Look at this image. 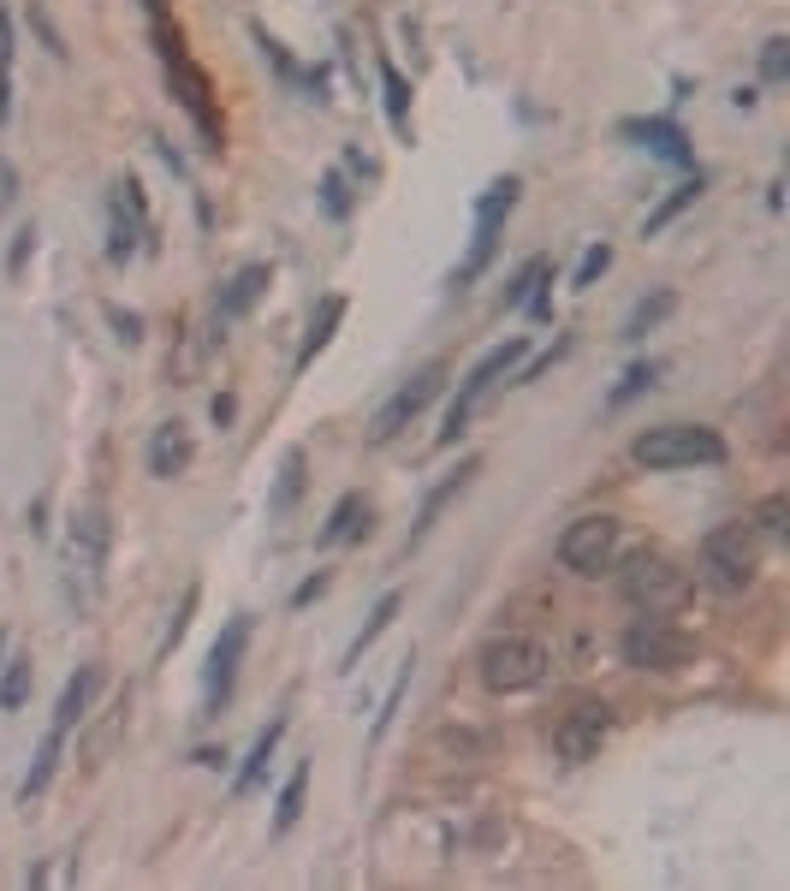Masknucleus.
Listing matches in <instances>:
<instances>
[{"label":"nucleus","instance_id":"obj_19","mask_svg":"<svg viewBox=\"0 0 790 891\" xmlns=\"http://www.w3.org/2000/svg\"><path fill=\"white\" fill-rule=\"evenodd\" d=\"M339 321H346V298L328 291V298L316 303V316H309V333H303V346H298V369H309L321 351H328V339L339 333Z\"/></svg>","mask_w":790,"mask_h":891},{"label":"nucleus","instance_id":"obj_7","mask_svg":"<svg viewBox=\"0 0 790 891\" xmlns=\"http://www.w3.org/2000/svg\"><path fill=\"white\" fill-rule=\"evenodd\" d=\"M618 589L637 612H678L690 601V571H678L666 553H637L618 571Z\"/></svg>","mask_w":790,"mask_h":891},{"label":"nucleus","instance_id":"obj_18","mask_svg":"<svg viewBox=\"0 0 790 891\" xmlns=\"http://www.w3.org/2000/svg\"><path fill=\"white\" fill-rule=\"evenodd\" d=\"M191 458H197V446H191V434H184V422H167L161 434L149 440V475H161V482L184 475V470H191Z\"/></svg>","mask_w":790,"mask_h":891},{"label":"nucleus","instance_id":"obj_5","mask_svg":"<svg viewBox=\"0 0 790 891\" xmlns=\"http://www.w3.org/2000/svg\"><path fill=\"white\" fill-rule=\"evenodd\" d=\"M701 571H708L713 589L726 594H743L754 571H761V535L754 523H719L708 541H701Z\"/></svg>","mask_w":790,"mask_h":891},{"label":"nucleus","instance_id":"obj_12","mask_svg":"<svg viewBox=\"0 0 790 891\" xmlns=\"http://www.w3.org/2000/svg\"><path fill=\"white\" fill-rule=\"evenodd\" d=\"M440 381H446V363H428V369H417V374H410V381H404L399 392H392V399H387L381 410H374V428H369V440H374V446L399 440L404 428L417 422V417H422L428 404H434V392H440Z\"/></svg>","mask_w":790,"mask_h":891},{"label":"nucleus","instance_id":"obj_6","mask_svg":"<svg viewBox=\"0 0 790 891\" xmlns=\"http://www.w3.org/2000/svg\"><path fill=\"white\" fill-rule=\"evenodd\" d=\"M66 577H72V594L83 607L101 594V577H108V511L96 500L72 518V535H66Z\"/></svg>","mask_w":790,"mask_h":891},{"label":"nucleus","instance_id":"obj_31","mask_svg":"<svg viewBox=\"0 0 790 891\" xmlns=\"http://www.w3.org/2000/svg\"><path fill=\"white\" fill-rule=\"evenodd\" d=\"M547 286V256H536V262H523V273H518V286L506 291V310H523L529 298Z\"/></svg>","mask_w":790,"mask_h":891},{"label":"nucleus","instance_id":"obj_39","mask_svg":"<svg viewBox=\"0 0 790 891\" xmlns=\"http://www.w3.org/2000/svg\"><path fill=\"white\" fill-rule=\"evenodd\" d=\"M232 417H238V404H232V399H227V392H220V399H214V422H220V428H227V422H232Z\"/></svg>","mask_w":790,"mask_h":891},{"label":"nucleus","instance_id":"obj_14","mask_svg":"<svg viewBox=\"0 0 790 891\" xmlns=\"http://www.w3.org/2000/svg\"><path fill=\"white\" fill-rule=\"evenodd\" d=\"M161 42H167V37H161ZM167 72H173V83H179V101L191 108L197 131L209 137V149H220V119H214V108H209V83H202V72H197V66L179 54V37L167 42Z\"/></svg>","mask_w":790,"mask_h":891},{"label":"nucleus","instance_id":"obj_34","mask_svg":"<svg viewBox=\"0 0 790 891\" xmlns=\"http://www.w3.org/2000/svg\"><path fill=\"white\" fill-rule=\"evenodd\" d=\"M654 381H660V363H637V369L624 374V381L612 387V410H618V404H630V399H637L642 387H654Z\"/></svg>","mask_w":790,"mask_h":891},{"label":"nucleus","instance_id":"obj_29","mask_svg":"<svg viewBox=\"0 0 790 891\" xmlns=\"http://www.w3.org/2000/svg\"><path fill=\"white\" fill-rule=\"evenodd\" d=\"M303 791H309V767H291L286 791H280V809H273V832H291L303 814Z\"/></svg>","mask_w":790,"mask_h":891},{"label":"nucleus","instance_id":"obj_3","mask_svg":"<svg viewBox=\"0 0 790 891\" xmlns=\"http://www.w3.org/2000/svg\"><path fill=\"white\" fill-rule=\"evenodd\" d=\"M482 683L500 695H523V690H541L547 672H553V654L536 642V637H493L482 648Z\"/></svg>","mask_w":790,"mask_h":891},{"label":"nucleus","instance_id":"obj_25","mask_svg":"<svg viewBox=\"0 0 790 891\" xmlns=\"http://www.w3.org/2000/svg\"><path fill=\"white\" fill-rule=\"evenodd\" d=\"M381 90H387V119H392V131L410 137V83L404 72L392 60H381Z\"/></svg>","mask_w":790,"mask_h":891},{"label":"nucleus","instance_id":"obj_28","mask_svg":"<svg viewBox=\"0 0 790 891\" xmlns=\"http://www.w3.org/2000/svg\"><path fill=\"white\" fill-rule=\"evenodd\" d=\"M30 683H37V665H30V654H19V660H7V672H0V708H24L30 701Z\"/></svg>","mask_w":790,"mask_h":891},{"label":"nucleus","instance_id":"obj_17","mask_svg":"<svg viewBox=\"0 0 790 891\" xmlns=\"http://www.w3.org/2000/svg\"><path fill=\"white\" fill-rule=\"evenodd\" d=\"M624 137H637L642 149H654V156H660V161H672V167H696L690 137H683V131L672 126V119H630Z\"/></svg>","mask_w":790,"mask_h":891},{"label":"nucleus","instance_id":"obj_22","mask_svg":"<svg viewBox=\"0 0 790 891\" xmlns=\"http://www.w3.org/2000/svg\"><path fill=\"white\" fill-rule=\"evenodd\" d=\"M363 518H369V500L363 493H346V500H339L333 511H328V523H321V547H339V541H351L357 529H363Z\"/></svg>","mask_w":790,"mask_h":891},{"label":"nucleus","instance_id":"obj_16","mask_svg":"<svg viewBox=\"0 0 790 891\" xmlns=\"http://www.w3.org/2000/svg\"><path fill=\"white\" fill-rule=\"evenodd\" d=\"M137 238H143V191H137V179H119V191H113V244H108V256H113V262L137 256Z\"/></svg>","mask_w":790,"mask_h":891},{"label":"nucleus","instance_id":"obj_21","mask_svg":"<svg viewBox=\"0 0 790 891\" xmlns=\"http://www.w3.org/2000/svg\"><path fill=\"white\" fill-rule=\"evenodd\" d=\"M476 470H482V464H476V458H463V464H458V475H446V482H440L434 493H428V500H422V511H417V523H410V541H422L428 529H434V518H440L446 505H452V493H458L463 482H470Z\"/></svg>","mask_w":790,"mask_h":891},{"label":"nucleus","instance_id":"obj_26","mask_svg":"<svg viewBox=\"0 0 790 891\" xmlns=\"http://www.w3.org/2000/svg\"><path fill=\"white\" fill-rule=\"evenodd\" d=\"M701 184H708V179H701V173H696V179H683V184H678V191H672V197H666V202H660V209H654V214H648V220H642V238H654V232H666V227H672V220H678L683 209H690V202H696V197H701Z\"/></svg>","mask_w":790,"mask_h":891},{"label":"nucleus","instance_id":"obj_37","mask_svg":"<svg viewBox=\"0 0 790 891\" xmlns=\"http://www.w3.org/2000/svg\"><path fill=\"white\" fill-rule=\"evenodd\" d=\"M784 511H790V505L779 500V493H772V500L761 505V529H767V535H779V529H784Z\"/></svg>","mask_w":790,"mask_h":891},{"label":"nucleus","instance_id":"obj_27","mask_svg":"<svg viewBox=\"0 0 790 891\" xmlns=\"http://www.w3.org/2000/svg\"><path fill=\"white\" fill-rule=\"evenodd\" d=\"M678 310V291H654V298H642L637 310H630V321H624V339H642V333H654L666 316Z\"/></svg>","mask_w":790,"mask_h":891},{"label":"nucleus","instance_id":"obj_2","mask_svg":"<svg viewBox=\"0 0 790 891\" xmlns=\"http://www.w3.org/2000/svg\"><path fill=\"white\" fill-rule=\"evenodd\" d=\"M96 690H101V665H78V672L66 678V690H60V701H54V725H48L42 749H37V761H30V773H24V802L48 791V779H54V767H60L66 737H72V725H78L83 713H90Z\"/></svg>","mask_w":790,"mask_h":891},{"label":"nucleus","instance_id":"obj_15","mask_svg":"<svg viewBox=\"0 0 790 891\" xmlns=\"http://www.w3.org/2000/svg\"><path fill=\"white\" fill-rule=\"evenodd\" d=\"M268 286H273V268L268 262H250V268H238L227 286H220V298H214V328H232V321H244L256 303L268 298Z\"/></svg>","mask_w":790,"mask_h":891},{"label":"nucleus","instance_id":"obj_23","mask_svg":"<svg viewBox=\"0 0 790 891\" xmlns=\"http://www.w3.org/2000/svg\"><path fill=\"white\" fill-rule=\"evenodd\" d=\"M298 493H303V452L291 446V452L280 458V482H273V493H268V518H291Z\"/></svg>","mask_w":790,"mask_h":891},{"label":"nucleus","instance_id":"obj_1","mask_svg":"<svg viewBox=\"0 0 790 891\" xmlns=\"http://www.w3.org/2000/svg\"><path fill=\"white\" fill-rule=\"evenodd\" d=\"M630 458H637L642 470H696V464H726V440H719L713 428H701V422H660V428H648V434H637Z\"/></svg>","mask_w":790,"mask_h":891},{"label":"nucleus","instance_id":"obj_11","mask_svg":"<svg viewBox=\"0 0 790 891\" xmlns=\"http://www.w3.org/2000/svg\"><path fill=\"white\" fill-rule=\"evenodd\" d=\"M612 731V708L607 701H571L559 719H553V755L564 767H582L600 755V743H607Z\"/></svg>","mask_w":790,"mask_h":891},{"label":"nucleus","instance_id":"obj_10","mask_svg":"<svg viewBox=\"0 0 790 891\" xmlns=\"http://www.w3.org/2000/svg\"><path fill=\"white\" fill-rule=\"evenodd\" d=\"M612 559H618V518H607V511H589L559 535V564L577 577H600Z\"/></svg>","mask_w":790,"mask_h":891},{"label":"nucleus","instance_id":"obj_13","mask_svg":"<svg viewBox=\"0 0 790 891\" xmlns=\"http://www.w3.org/2000/svg\"><path fill=\"white\" fill-rule=\"evenodd\" d=\"M250 648V619L238 612L220 630V642L209 648V672H202V719H220V708L232 701V678H238V660Z\"/></svg>","mask_w":790,"mask_h":891},{"label":"nucleus","instance_id":"obj_8","mask_svg":"<svg viewBox=\"0 0 790 891\" xmlns=\"http://www.w3.org/2000/svg\"><path fill=\"white\" fill-rule=\"evenodd\" d=\"M690 654H696V642L678 624H666V612H642L624 630V665H637V672H683Z\"/></svg>","mask_w":790,"mask_h":891},{"label":"nucleus","instance_id":"obj_4","mask_svg":"<svg viewBox=\"0 0 790 891\" xmlns=\"http://www.w3.org/2000/svg\"><path fill=\"white\" fill-rule=\"evenodd\" d=\"M518 191L523 184L518 179H493L482 197H476V227H470V250H463V262H458V273H452V286L463 291V286H476L488 273V262H493V250H500V232H506V214L518 209Z\"/></svg>","mask_w":790,"mask_h":891},{"label":"nucleus","instance_id":"obj_36","mask_svg":"<svg viewBox=\"0 0 790 891\" xmlns=\"http://www.w3.org/2000/svg\"><path fill=\"white\" fill-rule=\"evenodd\" d=\"M191 612H197V582L179 594V612H173V624H167V648H179V642H184V630H191Z\"/></svg>","mask_w":790,"mask_h":891},{"label":"nucleus","instance_id":"obj_20","mask_svg":"<svg viewBox=\"0 0 790 891\" xmlns=\"http://www.w3.org/2000/svg\"><path fill=\"white\" fill-rule=\"evenodd\" d=\"M280 737H286V713H280V719H268V731L256 737L250 761L238 767V779H232V797H250L256 784H262V773H268V761H273V749H280Z\"/></svg>","mask_w":790,"mask_h":891},{"label":"nucleus","instance_id":"obj_24","mask_svg":"<svg viewBox=\"0 0 790 891\" xmlns=\"http://www.w3.org/2000/svg\"><path fill=\"white\" fill-rule=\"evenodd\" d=\"M399 607H404V594H399V589H387V594H381V601H374V612H369V624H363V630H357V642H351V654H346L351 665H357V660H363V654H369V648H374V642H381V630H387L392 619H399Z\"/></svg>","mask_w":790,"mask_h":891},{"label":"nucleus","instance_id":"obj_35","mask_svg":"<svg viewBox=\"0 0 790 891\" xmlns=\"http://www.w3.org/2000/svg\"><path fill=\"white\" fill-rule=\"evenodd\" d=\"M321 202H328L333 220L351 214V184H346V173H328V179H321Z\"/></svg>","mask_w":790,"mask_h":891},{"label":"nucleus","instance_id":"obj_30","mask_svg":"<svg viewBox=\"0 0 790 891\" xmlns=\"http://www.w3.org/2000/svg\"><path fill=\"white\" fill-rule=\"evenodd\" d=\"M12 119V19L0 7V126Z\"/></svg>","mask_w":790,"mask_h":891},{"label":"nucleus","instance_id":"obj_38","mask_svg":"<svg viewBox=\"0 0 790 891\" xmlns=\"http://www.w3.org/2000/svg\"><path fill=\"white\" fill-rule=\"evenodd\" d=\"M321 589H328V577H309V582H298V594H291V607H309V601H316Z\"/></svg>","mask_w":790,"mask_h":891},{"label":"nucleus","instance_id":"obj_33","mask_svg":"<svg viewBox=\"0 0 790 891\" xmlns=\"http://www.w3.org/2000/svg\"><path fill=\"white\" fill-rule=\"evenodd\" d=\"M607 268H612V244H589V250H582V262H577V273H571V286L589 291Z\"/></svg>","mask_w":790,"mask_h":891},{"label":"nucleus","instance_id":"obj_32","mask_svg":"<svg viewBox=\"0 0 790 891\" xmlns=\"http://www.w3.org/2000/svg\"><path fill=\"white\" fill-rule=\"evenodd\" d=\"M761 78H767V83H784V78H790V37H767V42H761Z\"/></svg>","mask_w":790,"mask_h":891},{"label":"nucleus","instance_id":"obj_9","mask_svg":"<svg viewBox=\"0 0 790 891\" xmlns=\"http://www.w3.org/2000/svg\"><path fill=\"white\" fill-rule=\"evenodd\" d=\"M523 351H529V339H523V333H511L506 346H493V351L482 357V363H476L470 374H463L458 399H452V410H446V428H440V440H458V434H463V422H470V410L488 399V387L500 381V374H511V369L523 363Z\"/></svg>","mask_w":790,"mask_h":891}]
</instances>
